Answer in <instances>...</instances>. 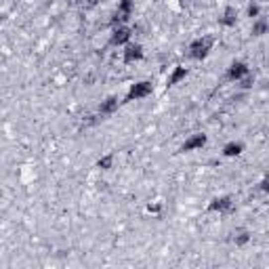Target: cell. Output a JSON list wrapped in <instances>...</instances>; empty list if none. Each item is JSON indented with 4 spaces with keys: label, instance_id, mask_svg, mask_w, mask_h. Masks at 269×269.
Returning <instances> with one entry per match:
<instances>
[{
    "label": "cell",
    "instance_id": "cell-1",
    "mask_svg": "<svg viewBox=\"0 0 269 269\" xmlns=\"http://www.w3.org/2000/svg\"><path fill=\"white\" fill-rule=\"evenodd\" d=\"M210 49H212V38L210 36H206V38L196 40L190 47V57L192 59H204L210 53Z\"/></svg>",
    "mask_w": 269,
    "mask_h": 269
},
{
    "label": "cell",
    "instance_id": "cell-2",
    "mask_svg": "<svg viewBox=\"0 0 269 269\" xmlns=\"http://www.w3.org/2000/svg\"><path fill=\"white\" fill-rule=\"evenodd\" d=\"M131 15H133V0H122L112 17V25H122L124 21H129Z\"/></svg>",
    "mask_w": 269,
    "mask_h": 269
},
{
    "label": "cell",
    "instance_id": "cell-3",
    "mask_svg": "<svg viewBox=\"0 0 269 269\" xmlns=\"http://www.w3.org/2000/svg\"><path fill=\"white\" fill-rule=\"evenodd\" d=\"M149 93H151V84H149V82H137V84H133V88L129 91V95H127V101L143 99V97H147Z\"/></svg>",
    "mask_w": 269,
    "mask_h": 269
},
{
    "label": "cell",
    "instance_id": "cell-4",
    "mask_svg": "<svg viewBox=\"0 0 269 269\" xmlns=\"http://www.w3.org/2000/svg\"><path fill=\"white\" fill-rule=\"evenodd\" d=\"M231 208V198L229 196H223V198H214L212 202H210V206H208V210L210 212H225V210H229Z\"/></svg>",
    "mask_w": 269,
    "mask_h": 269
},
{
    "label": "cell",
    "instance_id": "cell-5",
    "mask_svg": "<svg viewBox=\"0 0 269 269\" xmlns=\"http://www.w3.org/2000/svg\"><path fill=\"white\" fill-rule=\"evenodd\" d=\"M248 74V67L246 64H242V61H236V64H231L229 71H227V80H240L242 76Z\"/></svg>",
    "mask_w": 269,
    "mask_h": 269
},
{
    "label": "cell",
    "instance_id": "cell-6",
    "mask_svg": "<svg viewBox=\"0 0 269 269\" xmlns=\"http://www.w3.org/2000/svg\"><path fill=\"white\" fill-rule=\"evenodd\" d=\"M143 57V49L139 44H129L127 51H124V61L127 64H133V61H139Z\"/></svg>",
    "mask_w": 269,
    "mask_h": 269
},
{
    "label": "cell",
    "instance_id": "cell-7",
    "mask_svg": "<svg viewBox=\"0 0 269 269\" xmlns=\"http://www.w3.org/2000/svg\"><path fill=\"white\" fill-rule=\"evenodd\" d=\"M206 143V134H194L192 139H187L183 145H181V151H192V149H198Z\"/></svg>",
    "mask_w": 269,
    "mask_h": 269
},
{
    "label": "cell",
    "instance_id": "cell-8",
    "mask_svg": "<svg viewBox=\"0 0 269 269\" xmlns=\"http://www.w3.org/2000/svg\"><path fill=\"white\" fill-rule=\"evenodd\" d=\"M131 38V30L129 28H118L112 36V44H124Z\"/></svg>",
    "mask_w": 269,
    "mask_h": 269
},
{
    "label": "cell",
    "instance_id": "cell-9",
    "mask_svg": "<svg viewBox=\"0 0 269 269\" xmlns=\"http://www.w3.org/2000/svg\"><path fill=\"white\" fill-rule=\"evenodd\" d=\"M236 19H238L236 8H234V6H227V8H225V13H223V17H221V23H223V25H234Z\"/></svg>",
    "mask_w": 269,
    "mask_h": 269
},
{
    "label": "cell",
    "instance_id": "cell-10",
    "mask_svg": "<svg viewBox=\"0 0 269 269\" xmlns=\"http://www.w3.org/2000/svg\"><path fill=\"white\" fill-rule=\"evenodd\" d=\"M116 107H118V99H116V97H110V99H107V101L99 107V114H101V116H110V114L116 110Z\"/></svg>",
    "mask_w": 269,
    "mask_h": 269
},
{
    "label": "cell",
    "instance_id": "cell-11",
    "mask_svg": "<svg viewBox=\"0 0 269 269\" xmlns=\"http://www.w3.org/2000/svg\"><path fill=\"white\" fill-rule=\"evenodd\" d=\"M185 76H187V69H185V67H177V69L173 71V76L168 78V86H175L179 80H183Z\"/></svg>",
    "mask_w": 269,
    "mask_h": 269
},
{
    "label": "cell",
    "instance_id": "cell-12",
    "mask_svg": "<svg viewBox=\"0 0 269 269\" xmlns=\"http://www.w3.org/2000/svg\"><path fill=\"white\" fill-rule=\"evenodd\" d=\"M242 149H244L242 147V143H229V145H225V149H223V154L231 158V156H238Z\"/></svg>",
    "mask_w": 269,
    "mask_h": 269
},
{
    "label": "cell",
    "instance_id": "cell-13",
    "mask_svg": "<svg viewBox=\"0 0 269 269\" xmlns=\"http://www.w3.org/2000/svg\"><path fill=\"white\" fill-rule=\"evenodd\" d=\"M265 32H267V21L261 17V19H259V21L253 25V36H263Z\"/></svg>",
    "mask_w": 269,
    "mask_h": 269
},
{
    "label": "cell",
    "instance_id": "cell-14",
    "mask_svg": "<svg viewBox=\"0 0 269 269\" xmlns=\"http://www.w3.org/2000/svg\"><path fill=\"white\" fill-rule=\"evenodd\" d=\"M112 160H114L112 156H105V158H101L99 162H97V166H99V168H110L112 166Z\"/></svg>",
    "mask_w": 269,
    "mask_h": 269
},
{
    "label": "cell",
    "instance_id": "cell-15",
    "mask_svg": "<svg viewBox=\"0 0 269 269\" xmlns=\"http://www.w3.org/2000/svg\"><path fill=\"white\" fill-rule=\"evenodd\" d=\"M248 15H250V17H257V15H259V6H257V4H250Z\"/></svg>",
    "mask_w": 269,
    "mask_h": 269
},
{
    "label": "cell",
    "instance_id": "cell-16",
    "mask_svg": "<svg viewBox=\"0 0 269 269\" xmlns=\"http://www.w3.org/2000/svg\"><path fill=\"white\" fill-rule=\"evenodd\" d=\"M236 242H238V244H244V242H248V234H246V231H242L240 238H238Z\"/></svg>",
    "mask_w": 269,
    "mask_h": 269
},
{
    "label": "cell",
    "instance_id": "cell-17",
    "mask_svg": "<svg viewBox=\"0 0 269 269\" xmlns=\"http://www.w3.org/2000/svg\"><path fill=\"white\" fill-rule=\"evenodd\" d=\"M242 86H244V88H248V86H253V78H246V80H244V82H242Z\"/></svg>",
    "mask_w": 269,
    "mask_h": 269
},
{
    "label": "cell",
    "instance_id": "cell-18",
    "mask_svg": "<svg viewBox=\"0 0 269 269\" xmlns=\"http://www.w3.org/2000/svg\"><path fill=\"white\" fill-rule=\"evenodd\" d=\"M261 190L267 192V179H263V183H261Z\"/></svg>",
    "mask_w": 269,
    "mask_h": 269
}]
</instances>
